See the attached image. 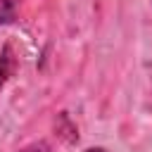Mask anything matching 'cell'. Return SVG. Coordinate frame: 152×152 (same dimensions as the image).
Wrapping results in <instances>:
<instances>
[{
	"label": "cell",
	"instance_id": "277c9868",
	"mask_svg": "<svg viewBox=\"0 0 152 152\" xmlns=\"http://www.w3.org/2000/svg\"><path fill=\"white\" fill-rule=\"evenodd\" d=\"M83 152H107L104 147H88V150H83Z\"/></svg>",
	"mask_w": 152,
	"mask_h": 152
},
{
	"label": "cell",
	"instance_id": "7a4b0ae2",
	"mask_svg": "<svg viewBox=\"0 0 152 152\" xmlns=\"http://www.w3.org/2000/svg\"><path fill=\"white\" fill-rule=\"evenodd\" d=\"M21 0H0V24H14Z\"/></svg>",
	"mask_w": 152,
	"mask_h": 152
},
{
	"label": "cell",
	"instance_id": "6da1fadb",
	"mask_svg": "<svg viewBox=\"0 0 152 152\" xmlns=\"http://www.w3.org/2000/svg\"><path fill=\"white\" fill-rule=\"evenodd\" d=\"M14 69H17V62H14L12 48L5 45V48H2V55H0V88L14 76Z\"/></svg>",
	"mask_w": 152,
	"mask_h": 152
},
{
	"label": "cell",
	"instance_id": "3957f363",
	"mask_svg": "<svg viewBox=\"0 0 152 152\" xmlns=\"http://www.w3.org/2000/svg\"><path fill=\"white\" fill-rule=\"evenodd\" d=\"M19 152H50V145H48L45 140H38V142H31V145L21 147Z\"/></svg>",
	"mask_w": 152,
	"mask_h": 152
}]
</instances>
